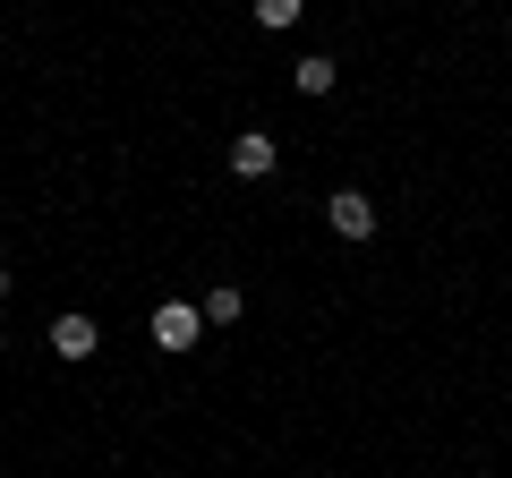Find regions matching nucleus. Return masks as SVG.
<instances>
[{
	"mask_svg": "<svg viewBox=\"0 0 512 478\" xmlns=\"http://www.w3.org/2000/svg\"><path fill=\"white\" fill-rule=\"evenodd\" d=\"M239 316H248V291H239V282H214V291H205V325H239Z\"/></svg>",
	"mask_w": 512,
	"mask_h": 478,
	"instance_id": "423d86ee",
	"label": "nucleus"
},
{
	"mask_svg": "<svg viewBox=\"0 0 512 478\" xmlns=\"http://www.w3.org/2000/svg\"><path fill=\"white\" fill-rule=\"evenodd\" d=\"M222 163H231V180H265V171L282 163V146H274L265 129H239L231 146H222Z\"/></svg>",
	"mask_w": 512,
	"mask_h": 478,
	"instance_id": "7ed1b4c3",
	"label": "nucleus"
},
{
	"mask_svg": "<svg viewBox=\"0 0 512 478\" xmlns=\"http://www.w3.org/2000/svg\"><path fill=\"white\" fill-rule=\"evenodd\" d=\"M43 342H52V359H69V368H77V359H94V350H103V325H94V316H52V333H43Z\"/></svg>",
	"mask_w": 512,
	"mask_h": 478,
	"instance_id": "20e7f679",
	"label": "nucleus"
},
{
	"mask_svg": "<svg viewBox=\"0 0 512 478\" xmlns=\"http://www.w3.org/2000/svg\"><path fill=\"white\" fill-rule=\"evenodd\" d=\"M0 342H9V333H0Z\"/></svg>",
	"mask_w": 512,
	"mask_h": 478,
	"instance_id": "1a4fd4ad",
	"label": "nucleus"
},
{
	"mask_svg": "<svg viewBox=\"0 0 512 478\" xmlns=\"http://www.w3.org/2000/svg\"><path fill=\"white\" fill-rule=\"evenodd\" d=\"M299 18H308V0H256V26H265V35H291Z\"/></svg>",
	"mask_w": 512,
	"mask_h": 478,
	"instance_id": "0eeeda50",
	"label": "nucleus"
},
{
	"mask_svg": "<svg viewBox=\"0 0 512 478\" xmlns=\"http://www.w3.org/2000/svg\"><path fill=\"white\" fill-rule=\"evenodd\" d=\"M325 222H333V239H376V197H359V188H333L325 197Z\"/></svg>",
	"mask_w": 512,
	"mask_h": 478,
	"instance_id": "f03ea898",
	"label": "nucleus"
},
{
	"mask_svg": "<svg viewBox=\"0 0 512 478\" xmlns=\"http://www.w3.org/2000/svg\"><path fill=\"white\" fill-rule=\"evenodd\" d=\"M0 299H9V265H0Z\"/></svg>",
	"mask_w": 512,
	"mask_h": 478,
	"instance_id": "6e6552de",
	"label": "nucleus"
},
{
	"mask_svg": "<svg viewBox=\"0 0 512 478\" xmlns=\"http://www.w3.org/2000/svg\"><path fill=\"white\" fill-rule=\"evenodd\" d=\"M291 86H299V94H333V86H342V60H333V52H308V60L291 69Z\"/></svg>",
	"mask_w": 512,
	"mask_h": 478,
	"instance_id": "39448f33",
	"label": "nucleus"
},
{
	"mask_svg": "<svg viewBox=\"0 0 512 478\" xmlns=\"http://www.w3.org/2000/svg\"><path fill=\"white\" fill-rule=\"evenodd\" d=\"M205 299H163V308H154V350H171V359H188V350L205 342Z\"/></svg>",
	"mask_w": 512,
	"mask_h": 478,
	"instance_id": "f257e3e1",
	"label": "nucleus"
}]
</instances>
